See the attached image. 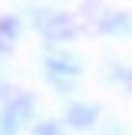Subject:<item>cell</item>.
<instances>
[{
  "mask_svg": "<svg viewBox=\"0 0 132 135\" xmlns=\"http://www.w3.org/2000/svg\"><path fill=\"white\" fill-rule=\"evenodd\" d=\"M79 69H83V63H79L76 53H69V50L46 53V73H50V79L59 86V89H69V79L79 76Z\"/></svg>",
  "mask_w": 132,
  "mask_h": 135,
  "instance_id": "1",
  "label": "cell"
},
{
  "mask_svg": "<svg viewBox=\"0 0 132 135\" xmlns=\"http://www.w3.org/2000/svg\"><path fill=\"white\" fill-rule=\"evenodd\" d=\"M33 20H36V30L43 33L46 40H53V43L73 40V23H69V17H63V13H56V10H36Z\"/></svg>",
  "mask_w": 132,
  "mask_h": 135,
  "instance_id": "2",
  "label": "cell"
},
{
  "mask_svg": "<svg viewBox=\"0 0 132 135\" xmlns=\"http://www.w3.org/2000/svg\"><path fill=\"white\" fill-rule=\"evenodd\" d=\"M30 112H33L30 96H13L3 109V119H0V135H17V129L30 119Z\"/></svg>",
  "mask_w": 132,
  "mask_h": 135,
  "instance_id": "3",
  "label": "cell"
},
{
  "mask_svg": "<svg viewBox=\"0 0 132 135\" xmlns=\"http://www.w3.org/2000/svg\"><path fill=\"white\" fill-rule=\"evenodd\" d=\"M96 115H99V109L89 105V102H76V105L66 109V122H69L73 129H89V125L96 122Z\"/></svg>",
  "mask_w": 132,
  "mask_h": 135,
  "instance_id": "4",
  "label": "cell"
},
{
  "mask_svg": "<svg viewBox=\"0 0 132 135\" xmlns=\"http://www.w3.org/2000/svg\"><path fill=\"white\" fill-rule=\"evenodd\" d=\"M102 30L106 33H132V20L125 17V13H116V17L102 20Z\"/></svg>",
  "mask_w": 132,
  "mask_h": 135,
  "instance_id": "5",
  "label": "cell"
},
{
  "mask_svg": "<svg viewBox=\"0 0 132 135\" xmlns=\"http://www.w3.org/2000/svg\"><path fill=\"white\" fill-rule=\"evenodd\" d=\"M33 135H63V132H59V125L53 122V119H46V122H40L36 129H33Z\"/></svg>",
  "mask_w": 132,
  "mask_h": 135,
  "instance_id": "6",
  "label": "cell"
},
{
  "mask_svg": "<svg viewBox=\"0 0 132 135\" xmlns=\"http://www.w3.org/2000/svg\"><path fill=\"white\" fill-rule=\"evenodd\" d=\"M0 96H3V83H0Z\"/></svg>",
  "mask_w": 132,
  "mask_h": 135,
  "instance_id": "7",
  "label": "cell"
}]
</instances>
